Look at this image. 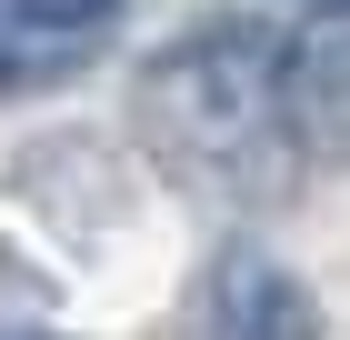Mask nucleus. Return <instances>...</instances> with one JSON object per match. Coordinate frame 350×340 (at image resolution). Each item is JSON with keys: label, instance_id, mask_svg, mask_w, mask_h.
Returning a JSON list of instances; mask_svg holds the SVG:
<instances>
[{"label": "nucleus", "instance_id": "obj_1", "mask_svg": "<svg viewBox=\"0 0 350 340\" xmlns=\"http://www.w3.org/2000/svg\"><path fill=\"white\" fill-rule=\"evenodd\" d=\"M140 140L180 170L190 190L250 210L300 181V120H291V70H280V30L260 21H200L140 60Z\"/></svg>", "mask_w": 350, "mask_h": 340}, {"label": "nucleus", "instance_id": "obj_3", "mask_svg": "<svg viewBox=\"0 0 350 340\" xmlns=\"http://www.w3.org/2000/svg\"><path fill=\"white\" fill-rule=\"evenodd\" d=\"M200 340H321V300L291 261L230 240L200 280Z\"/></svg>", "mask_w": 350, "mask_h": 340}, {"label": "nucleus", "instance_id": "obj_2", "mask_svg": "<svg viewBox=\"0 0 350 340\" xmlns=\"http://www.w3.org/2000/svg\"><path fill=\"white\" fill-rule=\"evenodd\" d=\"M131 0H0V101H40L81 80Z\"/></svg>", "mask_w": 350, "mask_h": 340}, {"label": "nucleus", "instance_id": "obj_4", "mask_svg": "<svg viewBox=\"0 0 350 340\" xmlns=\"http://www.w3.org/2000/svg\"><path fill=\"white\" fill-rule=\"evenodd\" d=\"M280 70H291V120L310 151L350 160V0H330V21H310L300 40H280Z\"/></svg>", "mask_w": 350, "mask_h": 340}, {"label": "nucleus", "instance_id": "obj_5", "mask_svg": "<svg viewBox=\"0 0 350 340\" xmlns=\"http://www.w3.org/2000/svg\"><path fill=\"white\" fill-rule=\"evenodd\" d=\"M0 340H51V330H0Z\"/></svg>", "mask_w": 350, "mask_h": 340}]
</instances>
